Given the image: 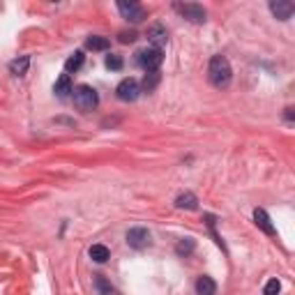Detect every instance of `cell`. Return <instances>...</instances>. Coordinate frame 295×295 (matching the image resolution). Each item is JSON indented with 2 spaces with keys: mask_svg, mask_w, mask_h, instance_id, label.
Here are the masks:
<instances>
[{
  "mask_svg": "<svg viewBox=\"0 0 295 295\" xmlns=\"http://www.w3.org/2000/svg\"><path fill=\"white\" fill-rule=\"evenodd\" d=\"M72 78H69V74H62V76L55 81V86H53V92L60 97V99H65V97H69L72 95Z\"/></svg>",
  "mask_w": 295,
  "mask_h": 295,
  "instance_id": "8fae6325",
  "label": "cell"
},
{
  "mask_svg": "<svg viewBox=\"0 0 295 295\" xmlns=\"http://www.w3.org/2000/svg\"><path fill=\"white\" fill-rule=\"evenodd\" d=\"M28 65H30V58H28V55H23V58L12 60V62H9V72H12L14 76H23V74L28 72Z\"/></svg>",
  "mask_w": 295,
  "mask_h": 295,
  "instance_id": "ac0fdd59",
  "label": "cell"
},
{
  "mask_svg": "<svg viewBox=\"0 0 295 295\" xmlns=\"http://www.w3.org/2000/svg\"><path fill=\"white\" fill-rule=\"evenodd\" d=\"M118 12L122 14V18H127V21H132V23H138V21L145 18V7L138 5V3H132V0H129V3L127 0H120Z\"/></svg>",
  "mask_w": 295,
  "mask_h": 295,
  "instance_id": "8992f818",
  "label": "cell"
},
{
  "mask_svg": "<svg viewBox=\"0 0 295 295\" xmlns=\"http://www.w3.org/2000/svg\"><path fill=\"white\" fill-rule=\"evenodd\" d=\"M194 247H196V242H194L192 238H187V240H182V242H180L178 247H175V251H178L180 256H182V254L187 256V254H192V251H194Z\"/></svg>",
  "mask_w": 295,
  "mask_h": 295,
  "instance_id": "44dd1931",
  "label": "cell"
},
{
  "mask_svg": "<svg viewBox=\"0 0 295 295\" xmlns=\"http://www.w3.org/2000/svg\"><path fill=\"white\" fill-rule=\"evenodd\" d=\"M270 12L275 14L279 21H288L295 12V5L290 0H272L270 3Z\"/></svg>",
  "mask_w": 295,
  "mask_h": 295,
  "instance_id": "52a82bcc",
  "label": "cell"
},
{
  "mask_svg": "<svg viewBox=\"0 0 295 295\" xmlns=\"http://www.w3.org/2000/svg\"><path fill=\"white\" fill-rule=\"evenodd\" d=\"M175 12L192 23H205V18H207L205 9L196 3H175Z\"/></svg>",
  "mask_w": 295,
  "mask_h": 295,
  "instance_id": "277c9868",
  "label": "cell"
},
{
  "mask_svg": "<svg viewBox=\"0 0 295 295\" xmlns=\"http://www.w3.org/2000/svg\"><path fill=\"white\" fill-rule=\"evenodd\" d=\"M95 288L99 290V295H118V290L111 286V281L106 279V277H101V275L95 277Z\"/></svg>",
  "mask_w": 295,
  "mask_h": 295,
  "instance_id": "d6986e66",
  "label": "cell"
},
{
  "mask_svg": "<svg viewBox=\"0 0 295 295\" xmlns=\"http://www.w3.org/2000/svg\"><path fill=\"white\" fill-rule=\"evenodd\" d=\"M115 95H118L120 101H136L138 95H141V86H138L136 78H124V81L118 83Z\"/></svg>",
  "mask_w": 295,
  "mask_h": 295,
  "instance_id": "5b68a950",
  "label": "cell"
},
{
  "mask_svg": "<svg viewBox=\"0 0 295 295\" xmlns=\"http://www.w3.org/2000/svg\"><path fill=\"white\" fill-rule=\"evenodd\" d=\"M86 46H88V49H90V51H106V49H109V46H111V41L106 39V37L90 35V37H88V39H86Z\"/></svg>",
  "mask_w": 295,
  "mask_h": 295,
  "instance_id": "e0dca14e",
  "label": "cell"
},
{
  "mask_svg": "<svg viewBox=\"0 0 295 295\" xmlns=\"http://www.w3.org/2000/svg\"><path fill=\"white\" fill-rule=\"evenodd\" d=\"M106 67L109 69H113V72H120L122 69V58L120 55H115V53H111V55H106Z\"/></svg>",
  "mask_w": 295,
  "mask_h": 295,
  "instance_id": "ffe728a7",
  "label": "cell"
},
{
  "mask_svg": "<svg viewBox=\"0 0 295 295\" xmlns=\"http://www.w3.org/2000/svg\"><path fill=\"white\" fill-rule=\"evenodd\" d=\"M90 258L95 263H106L111 258L109 247H104V244H92V247H90Z\"/></svg>",
  "mask_w": 295,
  "mask_h": 295,
  "instance_id": "2e32d148",
  "label": "cell"
},
{
  "mask_svg": "<svg viewBox=\"0 0 295 295\" xmlns=\"http://www.w3.org/2000/svg\"><path fill=\"white\" fill-rule=\"evenodd\" d=\"M196 205H198L196 196H194V194H189V192L180 194V196L175 198V207H180V210H196Z\"/></svg>",
  "mask_w": 295,
  "mask_h": 295,
  "instance_id": "5bb4252c",
  "label": "cell"
},
{
  "mask_svg": "<svg viewBox=\"0 0 295 295\" xmlns=\"http://www.w3.org/2000/svg\"><path fill=\"white\" fill-rule=\"evenodd\" d=\"M83 62H86V55H83L81 51H74V53L69 55L67 60H65V69H67L69 74H72V72H78V69L83 67Z\"/></svg>",
  "mask_w": 295,
  "mask_h": 295,
  "instance_id": "4fadbf2b",
  "label": "cell"
},
{
  "mask_svg": "<svg viewBox=\"0 0 295 295\" xmlns=\"http://www.w3.org/2000/svg\"><path fill=\"white\" fill-rule=\"evenodd\" d=\"M207 78L215 88H226L233 78V69L226 55H212L210 65H207Z\"/></svg>",
  "mask_w": 295,
  "mask_h": 295,
  "instance_id": "6da1fadb",
  "label": "cell"
},
{
  "mask_svg": "<svg viewBox=\"0 0 295 295\" xmlns=\"http://www.w3.org/2000/svg\"><path fill=\"white\" fill-rule=\"evenodd\" d=\"M215 290H217V284L212 281V277H198V281H196V293L198 295H215Z\"/></svg>",
  "mask_w": 295,
  "mask_h": 295,
  "instance_id": "7c38bea8",
  "label": "cell"
},
{
  "mask_svg": "<svg viewBox=\"0 0 295 295\" xmlns=\"http://www.w3.org/2000/svg\"><path fill=\"white\" fill-rule=\"evenodd\" d=\"M254 221H256V226L263 230L265 235H275V226H272L270 217H267L265 210H261V207H256L254 210Z\"/></svg>",
  "mask_w": 295,
  "mask_h": 295,
  "instance_id": "30bf717a",
  "label": "cell"
},
{
  "mask_svg": "<svg viewBox=\"0 0 295 295\" xmlns=\"http://www.w3.org/2000/svg\"><path fill=\"white\" fill-rule=\"evenodd\" d=\"M148 39H150L152 49H161V46L166 44V39H168V32H166V28H164V26L155 23V26L148 28Z\"/></svg>",
  "mask_w": 295,
  "mask_h": 295,
  "instance_id": "9c48e42d",
  "label": "cell"
},
{
  "mask_svg": "<svg viewBox=\"0 0 295 295\" xmlns=\"http://www.w3.org/2000/svg\"><path fill=\"white\" fill-rule=\"evenodd\" d=\"M72 99H74V106H76L78 111H83V113H88V111H92L97 104H99V95H97L95 88L90 86H76L72 90Z\"/></svg>",
  "mask_w": 295,
  "mask_h": 295,
  "instance_id": "7a4b0ae2",
  "label": "cell"
},
{
  "mask_svg": "<svg viewBox=\"0 0 295 295\" xmlns=\"http://www.w3.org/2000/svg\"><path fill=\"white\" fill-rule=\"evenodd\" d=\"M136 30H122V32H120V35H118V39L120 41H122V44H132V41H136Z\"/></svg>",
  "mask_w": 295,
  "mask_h": 295,
  "instance_id": "603a6c76",
  "label": "cell"
},
{
  "mask_svg": "<svg viewBox=\"0 0 295 295\" xmlns=\"http://www.w3.org/2000/svg\"><path fill=\"white\" fill-rule=\"evenodd\" d=\"M127 244L132 249H145L150 244V233L145 228H132L127 230Z\"/></svg>",
  "mask_w": 295,
  "mask_h": 295,
  "instance_id": "ba28073f",
  "label": "cell"
},
{
  "mask_svg": "<svg viewBox=\"0 0 295 295\" xmlns=\"http://www.w3.org/2000/svg\"><path fill=\"white\" fill-rule=\"evenodd\" d=\"M279 290H281L279 279H270L265 284V288H263V293H265V295H279Z\"/></svg>",
  "mask_w": 295,
  "mask_h": 295,
  "instance_id": "7402d4cb",
  "label": "cell"
},
{
  "mask_svg": "<svg viewBox=\"0 0 295 295\" xmlns=\"http://www.w3.org/2000/svg\"><path fill=\"white\" fill-rule=\"evenodd\" d=\"M161 60H164V55H161V49H143L136 53V62L141 65L145 72H157L161 65Z\"/></svg>",
  "mask_w": 295,
  "mask_h": 295,
  "instance_id": "3957f363",
  "label": "cell"
},
{
  "mask_svg": "<svg viewBox=\"0 0 295 295\" xmlns=\"http://www.w3.org/2000/svg\"><path fill=\"white\" fill-rule=\"evenodd\" d=\"M159 81H161V74L159 72H145V76H143V81L138 83V86H141L145 92H152L157 86H159Z\"/></svg>",
  "mask_w": 295,
  "mask_h": 295,
  "instance_id": "9a60e30c",
  "label": "cell"
}]
</instances>
